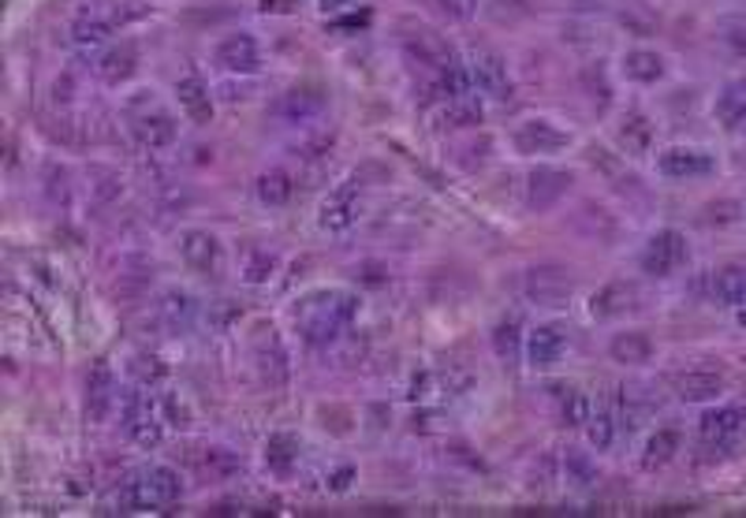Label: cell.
Masks as SVG:
<instances>
[{
  "mask_svg": "<svg viewBox=\"0 0 746 518\" xmlns=\"http://www.w3.org/2000/svg\"><path fill=\"white\" fill-rule=\"evenodd\" d=\"M355 318H358V295L347 292V287H321V292H310L306 298H298V306H295L298 332H303V340L314 347L337 344Z\"/></svg>",
  "mask_w": 746,
  "mask_h": 518,
  "instance_id": "cell-1",
  "label": "cell"
},
{
  "mask_svg": "<svg viewBox=\"0 0 746 518\" xmlns=\"http://www.w3.org/2000/svg\"><path fill=\"white\" fill-rule=\"evenodd\" d=\"M180 473L172 467H138L120 485V507L124 511H164L180 499Z\"/></svg>",
  "mask_w": 746,
  "mask_h": 518,
  "instance_id": "cell-2",
  "label": "cell"
},
{
  "mask_svg": "<svg viewBox=\"0 0 746 518\" xmlns=\"http://www.w3.org/2000/svg\"><path fill=\"white\" fill-rule=\"evenodd\" d=\"M127 124H131V135H135L146 149H164L175 143V135H180L172 112H164L161 104H154L146 98L127 109Z\"/></svg>",
  "mask_w": 746,
  "mask_h": 518,
  "instance_id": "cell-3",
  "label": "cell"
},
{
  "mask_svg": "<svg viewBox=\"0 0 746 518\" xmlns=\"http://www.w3.org/2000/svg\"><path fill=\"white\" fill-rule=\"evenodd\" d=\"M124 433L138 447H157L164 436V421L149 392H131L124 399Z\"/></svg>",
  "mask_w": 746,
  "mask_h": 518,
  "instance_id": "cell-4",
  "label": "cell"
},
{
  "mask_svg": "<svg viewBox=\"0 0 746 518\" xmlns=\"http://www.w3.org/2000/svg\"><path fill=\"white\" fill-rule=\"evenodd\" d=\"M463 67H467L474 90L489 94V98H497V101L512 98V75H507V64H504L500 52L478 46V49H470V57Z\"/></svg>",
  "mask_w": 746,
  "mask_h": 518,
  "instance_id": "cell-5",
  "label": "cell"
},
{
  "mask_svg": "<svg viewBox=\"0 0 746 518\" xmlns=\"http://www.w3.org/2000/svg\"><path fill=\"white\" fill-rule=\"evenodd\" d=\"M687 258H690L687 235L675 232V227H661L643 250V272H649V276H672V272L687 266Z\"/></svg>",
  "mask_w": 746,
  "mask_h": 518,
  "instance_id": "cell-6",
  "label": "cell"
},
{
  "mask_svg": "<svg viewBox=\"0 0 746 518\" xmlns=\"http://www.w3.org/2000/svg\"><path fill=\"white\" fill-rule=\"evenodd\" d=\"M180 258L195 272H201V276H221V269H224L221 239H217L213 232H206V227H187V232L180 235Z\"/></svg>",
  "mask_w": 746,
  "mask_h": 518,
  "instance_id": "cell-7",
  "label": "cell"
},
{
  "mask_svg": "<svg viewBox=\"0 0 746 518\" xmlns=\"http://www.w3.org/2000/svg\"><path fill=\"white\" fill-rule=\"evenodd\" d=\"M698 436L709 447H727L746 436V407L739 403H724V407L706 410L698 421Z\"/></svg>",
  "mask_w": 746,
  "mask_h": 518,
  "instance_id": "cell-8",
  "label": "cell"
},
{
  "mask_svg": "<svg viewBox=\"0 0 746 518\" xmlns=\"http://www.w3.org/2000/svg\"><path fill=\"white\" fill-rule=\"evenodd\" d=\"M657 169L661 175H669V180H701V175H713L717 172V161L713 153H706V149L698 146H669L661 157H657Z\"/></svg>",
  "mask_w": 746,
  "mask_h": 518,
  "instance_id": "cell-9",
  "label": "cell"
},
{
  "mask_svg": "<svg viewBox=\"0 0 746 518\" xmlns=\"http://www.w3.org/2000/svg\"><path fill=\"white\" fill-rule=\"evenodd\" d=\"M512 143L526 157H546V153H560V149L572 143V135L560 131L552 120H523V124L515 127Z\"/></svg>",
  "mask_w": 746,
  "mask_h": 518,
  "instance_id": "cell-10",
  "label": "cell"
},
{
  "mask_svg": "<svg viewBox=\"0 0 746 518\" xmlns=\"http://www.w3.org/2000/svg\"><path fill=\"white\" fill-rule=\"evenodd\" d=\"M572 190V172L564 169H549V164H541V169H534L526 175V206L534 209V213H546V209L557 206L560 198Z\"/></svg>",
  "mask_w": 746,
  "mask_h": 518,
  "instance_id": "cell-11",
  "label": "cell"
},
{
  "mask_svg": "<svg viewBox=\"0 0 746 518\" xmlns=\"http://www.w3.org/2000/svg\"><path fill=\"white\" fill-rule=\"evenodd\" d=\"M325 109H329V94L310 83L292 86V90H284L277 101V116L284 120V124H310V120H318Z\"/></svg>",
  "mask_w": 746,
  "mask_h": 518,
  "instance_id": "cell-12",
  "label": "cell"
},
{
  "mask_svg": "<svg viewBox=\"0 0 746 518\" xmlns=\"http://www.w3.org/2000/svg\"><path fill=\"white\" fill-rule=\"evenodd\" d=\"M564 355H567V329L564 324H557V321L538 324V329L526 336V362H530L534 370H552Z\"/></svg>",
  "mask_w": 746,
  "mask_h": 518,
  "instance_id": "cell-13",
  "label": "cell"
},
{
  "mask_svg": "<svg viewBox=\"0 0 746 518\" xmlns=\"http://www.w3.org/2000/svg\"><path fill=\"white\" fill-rule=\"evenodd\" d=\"M403 49H407L411 60H418L429 72H444V67L460 64V60L452 57V49H448V41L441 38L437 30H429V26H418V30H411L407 38H403Z\"/></svg>",
  "mask_w": 746,
  "mask_h": 518,
  "instance_id": "cell-14",
  "label": "cell"
},
{
  "mask_svg": "<svg viewBox=\"0 0 746 518\" xmlns=\"http://www.w3.org/2000/svg\"><path fill=\"white\" fill-rule=\"evenodd\" d=\"M217 64L224 67L228 75H254L261 67V49L254 41V34L240 30L228 34V38L217 46Z\"/></svg>",
  "mask_w": 746,
  "mask_h": 518,
  "instance_id": "cell-15",
  "label": "cell"
},
{
  "mask_svg": "<svg viewBox=\"0 0 746 518\" xmlns=\"http://www.w3.org/2000/svg\"><path fill=\"white\" fill-rule=\"evenodd\" d=\"M523 292L530 303L560 306L567 295H572V280H567L564 269H530L523 280Z\"/></svg>",
  "mask_w": 746,
  "mask_h": 518,
  "instance_id": "cell-16",
  "label": "cell"
},
{
  "mask_svg": "<svg viewBox=\"0 0 746 518\" xmlns=\"http://www.w3.org/2000/svg\"><path fill=\"white\" fill-rule=\"evenodd\" d=\"M355 221H358V195H355V187H337L329 198L321 201L318 224L325 227V232L340 235V232H347V227H355Z\"/></svg>",
  "mask_w": 746,
  "mask_h": 518,
  "instance_id": "cell-17",
  "label": "cell"
},
{
  "mask_svg": "<svg viewBox=\"0 0 746 518\" xmlns=\"http://www.w3.org/2000/svg\"><path fill=\"white\" fill-rule=\"evenodd\" d=\"M138 46L135 41H120V46H112V49H105L101 57H98V78L101 83H109V86H120V83H127L131 75L138 72Z\"/></svg>",
  "mask_w": 746,
  "mask_h": 518,
  "instance_id": "cell-18",
  "label": "cell"
},
{
  "mask_svg": "<svg viewBox=\"0 0 746 518\" xmlns=\"http://www.w3.org/2000/svg\"><path fill=\"white\" fill-rule=\"evenodd\" d=\"M175 101H180L183 116L191 120V124H209L213 120V98H209V86L201 83L198 75H183L180 83H175Z\"/></svg>",
  "mask_w": 746,
  "mask_h": 518,
  "instance_id": "cell-19",
  "label": "cell"
},
{
  "mask_svg": "<svg viewBox=\"0 0 746 518\" xmlns=\"http://www.w3.org/2000/svg\"><path fill=\"white\" fill-rule=\"evenodd\" d=\"M112 399H117V381H112L109 362H94L90 373H86V415H90V421H101L109 415Z\"/></svg>",
  "mask_w": 746,
  "mask_h": 518,
  "instance_id": "cell-20",
  "label": "cell"
},
{
  "mask_svg": "<svg viewBox=\"0 0 746 518\" xmlns=\"http://www.w3.org/2000/svg\"><path fill=\"white\" fill-rule=\"evenodd\" d=\"M254 358H258V370L269 384H280L288 377V355L280 347L277 329H258V336H254Z\"/></svg>",
  "mask_w": 746,
  "mask_h": 518,
  "instance_id": "cell-21",
  "label": "cell"
},
{
  "mask_svg": "<svg viewBox=\"0 0 746 518\" xmlns=\"http://www.w3.org/2000/svg\"><path fill=\"white\" fill-rule=\"evenodd\" d=\"M713 116L724 131H739L746 124V78L724 83V90L717 94Z\"/></svg>",
  "mask_w": 746,
  "mask_h": 518,
  "instance_id": "cell-22",
  "label": "cell"
},
{
  "mask_svg": "<svg viewBox=\"0 0 746 518\" xmlns=\"http://www.w3.org/2000/svg\"><path fill=\"white\" fill-rule=\"evenodd\" d=\"M721 388H724V377L713 370H690L675 381V395H680L683 403H709L721 395Z\"/></svg>",
  "mask_w": 746,
  "mask_h": 518,
  "instance_id": "cell-23",
  "label": "cell"
},
{
  "mask_svg": "<svg viewBox=\"0 0 746 518\" xmlns=\"http://www.w3.org/2000/svg\"><path fill=\"white\" fill-rule=\"evenodd\" d=\"M254 195H258L261 206L280 209V206H288V201H292L295 183H292V175H288L284 169H269V172L258 175V183H254Z\"/></svg>",
  "mask_w": 746,
  "mask_h": 518,
  "instance_id": "cell-24",
  "label": "cell"
},
{
  "mask_svg": "<svg viewBox=\"0 0 746 518\" xmlns=\"http://www.w3.org/2000/svg\"><path fill=\"white\" fill-rule=\"evenodd\" d=\"M713 303L727 306V310L746 306V266H724L721 272H717L713 276Z\"/></svg>",
  "mask_w": 746,
  "mask_h": 518,
  "instance_id": "cell-25",
  "label": "cell"
},
{
  "mask_svg": "<svg viewBox=\"0 0 746 518\" xmlns=\"http://www.w3.org/2000/svg\"><path fill=\"white\" fill-rule=\"evenodd\" d=\"M609 355L623 366H643L653 358V340H649L646 332H620V336L609 344Z\"/></svg>",
  "mask_w": 746,
  "mask_h": 518,
  "instance_id": "cell-26",
  "label": "cell"
},
{
  "mask_svg": "<svg viewBox=\"0 0 746 518\" xmlns=\"http://www.w3.org/2000/svg\"><path fill=\"white\" fill-rule=\"evenodd\" d=\"M583 429H586V441H590L594 452H609V447L616 444V415H612L609 407H601V403H594V410Z\"/></svg>",
  "mask_w": 746,
  "mask_h": 518,
  "instance_id": "cell-27",
  "label": "cell"
},
{
  "mask_svg": "<svg viewBox=\"0 0 746 518\" xmlns=\"http://www.w3.org/2000/svg\"><path fill=\"white\" fill-rule=\"evenodd\" d=\"M623 75L635 78V83H657V78L664 75L661 52H653V49H631L627 57H623Z\"/></svg>",
  "mask_w": 746,
  "mask_h": 518,
  "instance_id": "cell-28",
  "label": "cell"
},
{
  "mask_svg": "<svg viewBox=\"0 0 746 518\" xmlns=\"http://www.w3.org/2000/svg\"><path fill=\"white\" fill-rule=\"evenodd\" d=\"M675 452H680V436H675L672 429H657V433L646 441L643 467H646V470H661V467H669V462L675 459Z\"/></svg>",
  "mask_w": 746,
  "mask_h": 518,
  "instance_id": "cell-29",
  "label": "cell"
},
{
  "mask_svg": "<svg viewBox=\"0 0 746 518\" xmlns=\"http://www.w3.org/2000/svg\"><path fill=\"white\" fill-rule=\"evenodd\" d=\"M474 94H478V90L460 94V98L444 101V124L448 127H474V124H481V101L474 98Z\"/></svg>",
  "mask_w": 746,
  "mask_h": 518,
  "instance_id": "cell-30",
  "label": "cell"
},
{
  "mask_svg": "<svg viewBox=\"0 0 746 518\" xmlns=\"http://www.w3.org/2000/svg\"><path fill=\"white\" fill-rule=\"evenodd\" d=\"M649 143H653V127H649V120L646 116H627L620 124V146L627 149V153H635V157H643Z\"/></svg>",
  "mask_w": 746,
  "mask_h": 518,
  "instance_id": "cell-31",
  "label": "cell"
},
{
  "mask_svg": "<svg viewBox=\"0 0 746 518\" xmlns=\"http://www.w3.org/2000/svg\"><path fill=\"white\" fill-rule=\"evenodd\" d=\"M557 392H560V418H564L567 425L583 429L586 418H590V410H594V399L578 388H557Z\"/></svg>",
  "mask_w": 746,
  "mask_h": 518,
  "instance_id": "cell-32",
  "label": "cell"
},
{
  "mask_svg": "<svg viewBox=\"0 0 746 518\" xmlns=\"http://www.w3.org/2000/svg\"><path fill=\"white\" fill-rule=\"evenodd\" d=\"M295 459H298V444H295V436H288V433H273L269 436V444H266V462L273 467L277 473H288L295 467Z\"/></svg>",
  "mask_w": 746,
  "mask_h": 518,
  "instance_id": "cell-33",
  "label": "cell"
},
{
  "mask_svg": "<svg viewBox=\"0 0 746 518\" xmlns=\"http://www.w3.org/2000/svg\"><path fill=\"white\" fill-rule=\"evenodd\" d=\"M277 269V258L269 250H247L243 254V280L247 284H266Z\"/></svg>",
  "mask_w": 746,
  "mask_h": 518,
  "instance_id": "cell-34",
  "label": "cell"
},
{
  "mask_svg": "<svg viewBox=\"0 0 746 518\" xmlns=\"http://www.w3.org/2000/svg\"><path fill=\"white\" fill-rule=\"evenodd\" d=\"M105 38H109V23H105L101 15H83V20L75 23V46L94 49V46H101Z\"/></svg>",
  "mask_w": 746,
  "mask_h": 518,
  "instance_id": "cell-35",
  "label": "cell"
},
{
  "mask_svg": "<svg viewBox=\"0 0 746 518\" xmlns=\"http://www.w3.org/2000/svg\"><path fill=\"white\" fill-rule=\"evenodd\" d=\"M515 321H504V324H497V332H493V344H497V355L500 358H507L512 362V355L519 350V336H515Z\"/></svg>",
  "mask_w": 746,
  "mask_h": 518,
  "instance_id": "cell-36",
  "label": "cell"
},
{
  "mask_svg": "<svg viewBox=\"0 0 746 518\" xmlns=\"http://www.w3.org/2000/svg\"><path fill=\"white\" fill-rule=\"evenodd\" d=\"M437 4H441L444 12L452 15V20L467 23V20H474V15H478V4H481V0H437Z\"/></svg>",
  "mask_w": 746,
  "mask_h": 518,
  "instance_id": "cell-37",
  "label": "cell"
},
{
  "mask_svg": "<svg viewBox=\"0 0 746 518\" xmlns=\"http://www.w3.org/2000/svg\"><path fill=\"white\" fill-rule=\"evenodd\" d=\"M261 12H292L288 0H261Z\"/></svg>",
  "mask_w": 746,
  "mask_h": 518,
  "instance_id": "cell-38",
  "label": "cell"
},
{
  "mask_svg": "<svg viewBox=\"0 0 746 518\" xmlns=\"http://www.w3.org/2000/svg\"><path fill=\"white\" fill-rule=\"evenodd\" d=\"M347 4H355V0H321L325 12H340V8H347Z\"/></svg>",
  "mask_w": 746,
  "mask_h": 518,
  "instance_id": "cell-39",
  "label": "cell"
}]
</instances>
